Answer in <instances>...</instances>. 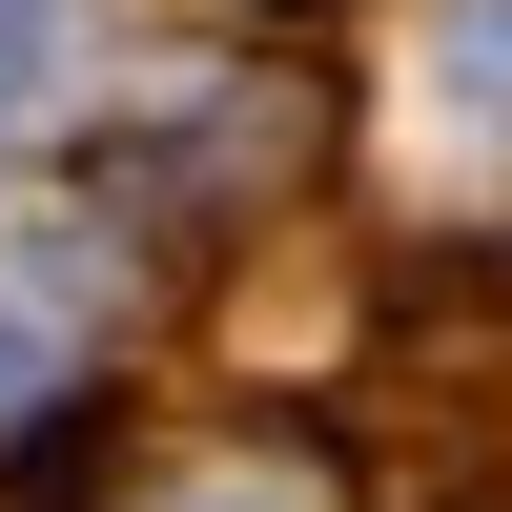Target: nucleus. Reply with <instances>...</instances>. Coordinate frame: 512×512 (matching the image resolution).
I'll return each mask as SVG.
<instances>
[{
    "label": "nucleus",
    "mask_w": 512,
    "mask_h": 512,
    "mask_svg": "<svg viewBox=\"0 0 512 512\" xmlns=\"http://www.w3.org/2000/svg\"><path fill=\"white\" fill-rule=\"evenodd\" d=\"M431 82H451V103L512 144V0H451V21H431Z\"/></svg>",
    "instance_id": "f257e3e1"
},
{
    "label": "nucleus",
    "mask_w": 512,
    "mask_h": 512,
    "mask_svg": "<svg viewBox=\"0 0 512 512\" xmlns=\"http://www.w3.org/2000/svg\"><path fill=\"white\" fill-rule=\"evenodd\" d=\"M21 62H41V0H0V103H21Z\"/></svg>",
    "instance_id": "f03ea898"
},
{
    "label": "nucleus",
    "mask_w": 512,
    "mask_h": 512,
    "mask_svg": "<svg viewBox=\"0 0 512 512\" xmlns=\"http://www.w3.org/2000/svg\"><path fill=\"white\" fill-rule=\"evenodd\" d=\"M185 512H308V492H185Z\"/></svg>",
    "instance_id": "7ed1b4c3"
}]
</instances>
